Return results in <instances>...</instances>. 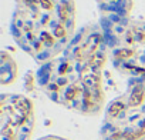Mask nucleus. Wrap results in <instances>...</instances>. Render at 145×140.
Returning <instances> with one entry per match:
<instances>
[{"mask_svg": "<svg viewBox=\"0 0 145 140\" xmlns=\"http://www.w3.org/2000/svg\"><path fill=\"white\" fill-rule=\"evenodd\" d=\"M72 16L71 0H29L14 16V32L30 53L47 57L70 39Z\"/></svg>", "mask_w": 145, "mask_h": 140, "instance_id": "1", "label": "nucleus"}]
</instances>
